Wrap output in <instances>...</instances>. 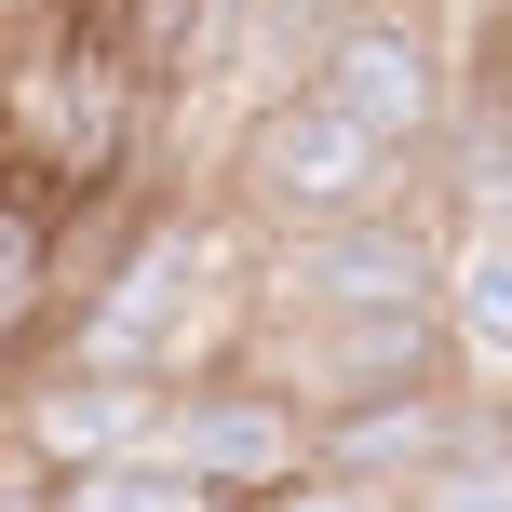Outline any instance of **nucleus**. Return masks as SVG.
Instances as JSON below:
<instances>
[{"label": "nucleus", "instance_id": "obj_1", "mask_svg": "<svg viewBox=\"0 0 512 512\" xmlns=\"http://www.w3.org/2000/svg\"><path fill=\"white\" fill-rule=\"evenodd\" d=\"M230 189H243V216H270V230H324V216L405 203V162H391V149H364V135L337 122L310 81H270V95L243 108Z\"/></svg>", "mask_w": 512, "mask_h": 512}, {"label": "nucleus", "instance_id": "obj_6", "mask_svg": "<svg viewBox=\"0 0 512 512\" xmlns=\"http://www.w3.org/2000/svg\"><path fill=\"white\" fill-rule=\"evenodd\" d=\"M391 512H512V445H499V405H472L432 459L391 486Z\"/></svg>", "mask_w": 512, "mask_h": 512}, {"label": "nucleus", "instance_id": "obj_5", "mask_svg": "<svg viewBox=\"0 0 512 512\" xmlns=\"http://www.w3.org/2000/svg\"><path fill=\"white\" fill-rule=\"evenodd\" d=\"M459 418H472V391H459V378L378 391V405H324V418H310V472H337V486H378V499H391L445 432H459Z\"/></svg>", "mask_w": 512, "mask_h": 512}, {"label": "nucleus", "instance_id": "obj_2", "mask_svg": "<svg viewBox=\"0 0 512 512\" xmlns=\"http://www.w3.org/2000/svg\"><path fill=\"white\" fill-rule=\"evenodd\" d=\"M149 459L189 472L216 512H256V499H283L310 472V405L270 391L256 364H216V378H176V391H162V445H149Z\"/></svg>", "mask_w": 512, "mask_h": 512}, {"label": "nucleus", "instance_id": "obj_3", "mask_svg": "<svg viewBox=\"0 0 512 512\" xmlns=\"http://www.w3.org/2000/svg\"><path fill=\"white\" fill-rule=\"evenodd\" d=\"M297 81L364 135V149H391V162H418V149L445 135V108H459V68H445L432 14H391V0H364L351 27H324Z\"/></svg>", "mask_w": 512, "mask_h": 512}, {"label": "nucleus", "instance_id": "obj_7", "mask_svg": "<svg viewBox=\"0 0 512 512\" xmlns=\"http://www.w3.org/2000/svg\"><path fill=\"white\" fill-rule=\"evenodd\" d=\"M41 512H216V499L162 459H95V472H41Z\"/></svg>", "mask_w": 512, "mask_h": 512}, {"label": "nucleus", "instance_id": "obj_4", "mask_svg": "<svg viewBox=\"0 0 512 512\" xmlns=\"http://www.w3.org/2000/svg\"><path fill=\"white\" fill-rule=\"evenodd\" d=\"M0 445L41 472H95V459H149L162 445V391L149 378H95V364H27L14 391H0Z\"/></svg>", "mask_w": 512, "mask_h": 512}]
</instances>
